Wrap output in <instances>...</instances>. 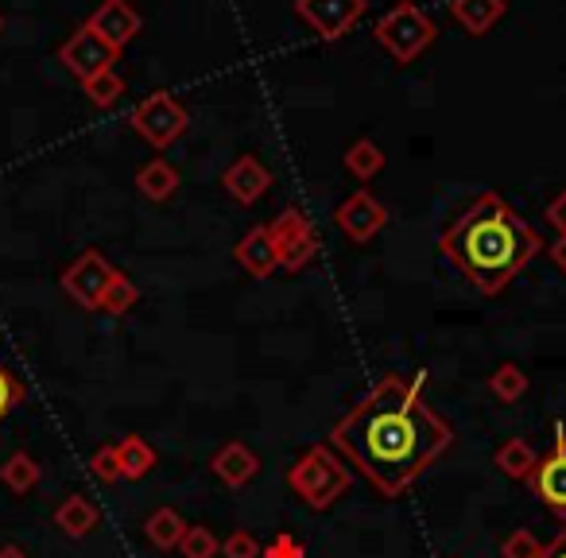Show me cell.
<instances>
[{"instance_id":"obj_1","label":"cell","mask_w":566,"mask_h":558,"mask_svg":"<svg viewBox=\"0 0 566 558\" xmlns=\"http://www.w3.org/2000/svg\"><path fill=\"white\" fill-rule=\"evenodd\" d=\"M423 380L385 377L331 431V446L357 465L380 496H400L454 442L450 423L423 400Z\"/></svg>"},{"instance_id":"obj_2","label":"cell","mask_w":566,"mask_h":558,"mask_svg":"<svg viewBox=\"0 0 566 558\" xmlns=\"http://www.w3.org/2000/svg\"><path fill=\"white\" fill-rule=\"evenodd\" d=\"M439 249L465 275V284L481 295H501L543 252V236L496 190H481L447 225Z\"/></svg>"},{"instance_id":"obj_3","label":"cell","mask_w":566,"mask_h":558,"mask_svg":"<svg viewBox=\"0 0 566 558\" xmlns=\"http://www.w3.org/2000/svg\"><path fill=\"white\" fill-rule=\"evenodd\" d=\"M287 485L300 496L307 508L326 512L331 504H338L342 496L354 485V473H349L346 457H338L331 446H311L295 457V465L287 470Z\"/></svg>"},{"instance_id":"obj_4","label":"cell","mask_w":566,"mask_h":558,"mask_svg":"<svg viewBox=\"0 0 566 558\" xmlns=\"http://www.w3.org/2000/svg\"><path fill=\"white\" fill-rule=\"evenodd\" d=\"M373 40H377L380 48L396 59V63L408 66V63H416V59L423 55L434 40H439V28H434V20L419 9L416 0H396L392 9L377 20Z\"/></svg>"},{"instance_id":"obj_5","label":"cell","mask_w":566,"mask_h":558,"mask_svg":"<svg viewBox=\"0 0 566 558\" xmlns=\"http://www.w3.org/2000/svg\"><path fill=\"white\" fill-rule=\"evenodd\" d=\"M187 125H190L187 109H182L179 97L167 94V90H159V94H148L133 109V133L140 136V140H148L156 151L171 148V144L179 140L182 133H187Z\"/></svg>"},{"instance_id":"obj_6","label":"cell","mask_w":566,"mask_h":558,"mask_svg":"<svg viewBox=\"0 0 566 558\" xmlns=\"http://www.w3.org/2000/svg\"><path fill=\"white\" fill-rule=\"evenodd\" d=\"M275 244V260L283 272H303L307 264H315L318 256V233L311 225V218H303V210H283L280 218L268 225Z\"/></svg>"},{"instance_id":"obj_7","label":"cell","mask_w":566,"mask_h":558,"mask_svg":"<svg viewBox=\"0 0 566 558\" xmlns=\"http://www.w3.org/2000/svg\"><path fill=\"white\" fill-rule=\"evenodd\" d=\"M369 0H295V17L323 43H338L361 24Z\"/></svg>"},{"instance_id":"obj_8","label":"cell","mask_w":566,"mask_h":558,"mask_svg":"<svg viewBox=\"0 0 566 558\" xmlns=\"http://www.w3.org/2000/svg\"><path fill=\"white\" fill-rule=\"evenodd\" d=\"M117 280V267L102 256L97 249H86L71 267L63 272V292L78 303L82 310H102V299L109 292V284Z\"/></svg>"},{"instance_id":"obj_9","label":"cell","mask_w":566,"mask_h":558,"mask_svg":"<svg viewBox=\"0 0 566 558\" xmlns=\"http://www.w3.org/2000/svg\"><path fill=\"white\" fill-rule=\"evenodd\" d=\"M59 63H63L66 71H71L74 78L86 86L90 78L113 71V63H117V51H113L109 43L102 40V35L90 32V28L82 24V28H74V32L66 35L63 48H59Z\"/></svg>"},{"instance_id":"obj_10","label":"cell","mask_w":566,"mask_h":558,"mask_svg":"<svg viewBox=\"0 0 566 558\" xmlns=\"http://www.w3.org/2000/svg\"><path fill=\"white\" fill-rule=\"evenodd\" d=\"M527 485L535 488V496H539L551 512L566 516V431L563 427L555 431V446L535 462L532 481H527Z\"/></svg>"},{"instance_id":"obj_11","label":"cell","mask_w":566,"mask_h":558,"mask_svg":"<svg viewBox=\"0 0 566 558\" xmlns=\"http://www.w3.org/2000/svg\"><path fill=\"white\" fill-rule=\"evenodd\" d=\"M334 221H338V229L354 244H369L373 236H377L380 229L388 225V206L377 202V198H373L369 190H357V194H349L346 202L338 206Z\"/></svg>"},{"instance_id":"obj_12","label":"cell","mask_w":566,"mask_h":558,"mask_svg":"<svg viewBox=\"0 0 566 558\" xmlns=\"http://www.w3.org/2000/svg\"><path fill=\"white\" fill-rule=\"evenodd\" d=\"M86 28L90 32H97L105 43H109L113 51H125L128 43L140 35V28H144V20H140V12L128 4V0H102L94 12H90V20H86Z\"/></svg>"},{"instance_id":"obj_13","label":"cell","mask_w":566,"mask_h":558,"mask_svg":"<svg viewBox=\"0 0 566 558\" xmlns=\"http://www.w3.org/2000/svg\"><path fill=\"white\" fill-rule=\"evenodd\" d=\"M221 187L241 206H252L272 190V171H268L256 156H237L233 164L226 167V175H221Z\"/></svg>"},{"instance_id":"obj_14","label":"cell","mask_w":566,"mask_h":558,"mask_svg":"<svg viewBox=\"0 0 566 558\" xmlns=\"http://www.w3.org/2000/svg\"><path fill=\"white\" fill-rule=\"evenodd\" d=\"M210 470H213V477H221L229 488H244L260 473V457L252 454L244 442H226V446L210 457Z\"/></svg>"},{"instance_id":"obj_15","label":"cell","mask_w":566,"mask_h":558,"mask_svg":"<svg viewBox=\"0 0 566 558\" xmlns=\"http://www.w3.org/2000/svg\"><path fill=\"white\" fill-rule=\"evenodd\" d=\"M233 252H237V264H241L249 275H256V280H264V275H272L275 267H280L268 225H252L249 233H244L241 241H237V249H233Z\"/></svg>"},{"instance_id":"obj_16","label":"cell","mask_w":566,"mask_h":558,"mask_svg":"<svg viewBox=\"0 0 566 558\" xmlns=\"http://www.w3.org/2000/svg\"><path fill=\"white\" fill-rule=\"evenodd\" d=\"M504 12H509L504 0H450V17L470 35H489L504 20Z\"/></svg>"},{"instance_id":"obj_17","label":"cell","mask_w":566,"mask_h":558,"mask_svg":"<svg viewBox=\"0 0 566 558\" xmlns=\"http://www.w3.org/2000/svg\"><path fill=\"white\" fill-rule=\"evenodd\" d=\"M136 190H140L148 202H167V198H175V190H179V171H175L164 156L148 159V164L136 171Z\"/></svg>"},{"instance_id":"obj_18","label":"cell","mask_w":566,"mask_h":558,"mask_svg":"<svg viewBox=\"0 0 566 558\" xmlns=\"http://www.w3.org/2000/svg\"><path fill=\"white\" fill-rule=\"evenodd\" d=\"M97 508H94V501L90 496H82V493H71L63 504L55 508V527L63 535H71V539H82V535H90L97 527Z\"/></svg>"},{"instance_id":"obj_19","label":"cell","mask_w":566,"mask_h":558,"mask_svg":"<svg viewBox=\"0 0 566 558\" xmlns=\"http://www.w3.org/2000/svg\"><path fill=\"white\" fill-rule=\"evenodd\" d=\"M187 519L179 516L175 508H156L148 519H144V535H148L151 547L159 550H175L182 543V535H187Z\"/></svg>"},{"instance_id":"obj_20","label":"cell","mask_w":566,"mask_h":558,"mask_svg":"<svg viewBox=\"0 0 566 558\" xmlns=\"http://www.w3.org/2000/svg\"><path fill=\"white\" fill-rule=\"evenodd\" d=\"M117 457H120V477L128 481H140L156 470V450L140 439V434H125L117 442Z\"/></svg>"},{"instance_id":"obj_21","label":"cell","mask_w":566,"mask_h":558,"mask_svg":"<svg viewBox=\"0 0 566 558\" xmlns=\"http://www.w3.org/2000/svg\"><path fill=\"white\" fill-rule=\"evenodd\" d=\"M0 481H4V485H9L17 496H24V493H32V488L43 481V470H40V462L28 454V450H17L9 462L0 465Z\"/></svg>"},{"instance_id":"obj_22","label":"cell","mask_w":566,"mask_h":558,"mask_svg":"<svg viewBox=\"0 0 566 558\" xmlns=\"http://www.w3.org/2000/svg\"><path fill=\"white\" fill-rule=\"evenodd\" d=\"M535 462H539V454H535L532 442H524V439H509L496 450V465H501V473L512 481H532Z\"/></svg>"},{"instance_id":"obj_23","label":"cell","mask_w":566,"mask_h":558,"mask_svg":"<svg viewBox=\"0 0 566 558\" xmlns=\"http://www.w3.org/2000/svg\"><path fill=\"white\" fill-rule=\"evenodd\" d=\"M346 171L357 175L361 182L377 179V175L385 171V148H380L377 140H354L346 148Z\"/></svg>"},{"instance_id":"obj_24","label":"cell","mask_w":566,"mask_h":558,"mask_svg":"<svg viewBox=\"0 0 566 558\" xmlns=\"http://www.w3.org/2000/svg\"><path fill=\"white\" fill-rule=\"evenodd\" d=\"M82 94L90 97L94 109H113V105L125 97V78H120L117 71H105V74H97V78H90L86 86H82Z\"/></svg>"},{"instance_id":"obj_25","label":"cell","mask_w":566,"mask_h":558,"mask_svg":"<svg viewBox=\"0 0 566 558\" xmlns=\"http://www.w3.org/2000/svg\"><path fill=\"white\" fill-rule=\"evenodd\" d=\"M489 392H493L501 403H516L520 396L527 392V372L512 361L501 365V369H493V377H489Z\"/></svg>"},{"instance_id":"obj_26","label":"cell","mask_w":566,"mask_h":558,"mask_svg":"<svg viewBox=\"0 0 566 558\" xmlns=\"http://www.w3.org/2000/svg\"><path fill=\"white\" fill-rule=\"evenodd\" d=\"M140 303V287L128 280L125 272H117V280L109 284V292H105V299H102V315H128V310Z\"/></svg>"},{"instance_id":"obj_27","label":"cell","mask_w":566,"mask_h":558,"mask_svg":"<svg viewBox=\"0 0 566 558\" xmlns=\"http://www.w3.org/2000/svg\"><path fill=\"white\" fill-rule=\"evenodd\" d=\"M179 550H182V558H218L221 543H218V535H213L210 527H187Z\"/></svg>"},{"instance_id":"obj_28","label":"cell","mask_w":566,"mask_h":558,"mask_svg":"<svg viewBox=\"0 0 566 558\" xmlns=\"http://www.w3.org/2000/svg\"><path fill=\"white\" fill-rule=\"evenodd\" d=\"M90 470H94V477L105 481V485H113V481H125V477H120L117 442H113V446H97L94 457H90Z\"/></svg>"},{"instance_id":"obj_29","label":"cell","mask_w":566,"mask_h":558,"mask_svg":"<svg viewBox=\"0 0 566 558\" xmlns=\"http://www.w3.org/2000/svg\"><path fill=\"white\" fill-rule=\"evenodd\" d=\"M543 547H547V543H539L532 531H524V527H520V531H512L509 539L501 543L504 558H539Z\"/></svg>"},{"instance_id":"obj_30","label":"cell","mask_w":566,"mask_h":558,"mask_svg":"<svg viewBox=\"0 0 566 558\" xmlns=\"http://www.w3.org/2000/svg\"><path fill=\"white\" fill-rule=\"evenodd\" d=\"M221 555L226 558H260V543L252 531H233L221 543Z\"/></svg>"},{"instance_id":"obj_31","label":"cell","mask_w":566,"mask_h":558,"mask_svg":"<svg viewBox=\"0 0 566 558\" xmlns=\"http://www.w3.org/2000/svg\"><path fill=\"white\" fill-rule=\"evenodd\" d=\"M20 400H24V385H20V380L12 377L4 365H0V419L9 415V411L17 408Z\"/></svg>"},{"instance_id":"obj_32","label":"cell","mask_w":566,"mask_h":558,"mask_svg":"<svg viewBox=\"0 0 566 558\" xmlns=\"http://www.w3.org/2000/svg\"><path fill=\"white\" fill-rule=\"evenodd\" d=\"M260 558H307V550H303V543L295 539V535H275V539L260 550Z\"/></svg>"},{"instance_id":"obj_33","label":"cell","mask_w":566,"mask_h":558,"mask_svg":"<svg viewBox=\"0 0 566 558\" xmlns=\"http://www.w3.org/2000/svg\"><path fill=\"white\" fill-rule=\"evenodd\" d=\"M543 218H547V225L555 229L558 236H566V190L563 194H555L547 202V213H543Z\"/></svg>"},{"instance_id":"obj_34","label":"cell","mask_w":566,"mask_h":558,"mask_svg":"<svg viewBox=\"0 0 566 558\" xmlns=\"http://www.w3.org/2000/svg\"><path fill=\"white\" fill-rule=\"evenodd\" d=\"M539 558H566V527L555 535V539L547 543V547H543V555H539Z\"/></svg>"},{"instance_id":"obj_35","label":"cell","mask_w":566,"mask_h":558,"mask_svg":"<svg viewBox=\"0 0 566 558\" xmlns=\"http://www.w3.org/2000/svg\"><path fill=\"white\" fill-rule=\"evenodd\" d=\"M547 256H551V264H555L558 272L566 275V236H558V241L551 244V249H547Z\"/></svg>"},{"instance_id":"obj_36","label":"cell","mask_w":566,"mask_h":558,"mask_svg":"<svg viewBox=\"0 0 566 558\" xmlns=\"http://www.w3.org/2000/svg\"><path fill=\"white\" fill-rule=\"evenodd\" d=\"M0 558H32V555H28L24 547H17V543H4V547H0Z\"/></svg>"},{"instance_id":"obj_37","label":"cell","mask_w":566,"mask_h":558,"mask_svg":"<svg viewBox=\"0 0 566 558\" xmlns=\"http://www.w3.org/2000/svg\"><path fill=\"white\" fill-rule=\"evenodd\" d=\"M0 28H4V20H0Z\"/></svg>"}]
</instances>
